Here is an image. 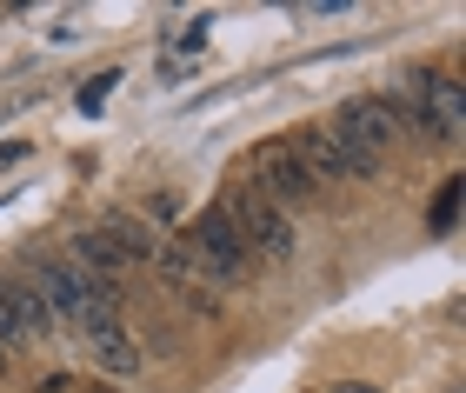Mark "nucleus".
Returning a JSON list of instances; mask_svg holds the SVG:
<instances>
[{
  "label": "nucleus",
  "mask_w": 466,
  "mask_h": 393,
  "mask_svg": "<svg viewBox=\"0 0 466 393\" xmlns=\"http://www.w3.org/2000/svg\"><path fill=\"white\" fill-rule=\"evenodd\" d=\"M393 107L400 120H407V134H427V140H460L466 127V87L453 74H440V67H407L393 80Z\"/></svg>",
  "instance_id": "nucleus-1"
},
{
  "label": "nucleus",
  "mask_w": 466,
  "mask_h": 393,
  "mask_svg": "<svg viewBox=\"0 0 466 393\" xmlns=\"http://www.w3.org/2000/svg\"><path fill=\"white\" fill-rule=\"evenodd\" d=\"M220 220L240 234V247H247L253 267H287L293 254H300V227H293V214L267 207L247 180H233V187L220 194Z\"/></svg>",
  "instance_id": "nucleus-2"
},
{
  "label": "nucleus",
  "mask_w": 466,
  "mask_h": 393,
  "mask_svg": "<svg viewBox=\"0 0 466 393\" xmlns=\"http://www.w3.org/2000/svg\"><path fill=\"white\" fill-rule=\"evenodd\" d=\"M27 280L40 287V300L54 307L60 327H87V320H100V314H120V294H114V287H94L67 254H54V260L34 254V260H27Z\"/></svg>",
  "instance_id": "nucleus-3"
},
{
  "label": "nucleus",
  "mask_w": 466,
  "mask_h": 393,
  "mask_svg": "<svg viewBox=\"0 0 466 393\" xmlns=\"http://www.w3.org/2000/svg\"><path fill=\"white\" fill-rule=\"evenodd\" d=\"M174 240H180V254L200 267V280L214 287V294H227V287L253 280V260H247L240 234H233V227L220 220V207H207V214L180 220V227H174Z\"/></svg>",
  "instance_id": "nucleus-4"
},
{
  "label": "nucleus",
  "mask_w": 466,
  "mask_h": 393,
  "mask_svg": "<svg viewBox=\"0 0 466 393\" xmlns=\"http://www.w3.org/2000/svg\"><path fill=\"white\" fill-rule=\"evenodd\" d=\"M287 154L313 174V187H347V180H373L380 174V160L360 154V147H347L333 127H293L287 134Z\"/></svg>",
  "instance_id": "nucleus-5"
},
{
  "label": "nucleus",
  "mask_w": 466,
  "mask_h": 393,
  "mask_svg": "<svg viewBox=\"0 0 466 393\" xmlns=\"http://www.w3.org/2000/svg\"><path fill=\"white\" fill-rule=\"evenodd\" d=\"M240 174L253 180V194H260L267 207H280V214H293V207H307L313 194V174L300 167V160L287 154V140H267V147H247V160H240Z\"/></svg>",
  "instance_id": "nucleus-6"
},
{
  "label": "nucleus",
  "mask_w": 466,
  "mask_h": 393,
  "mask_svg": "<svg viewBox=\"0 0 466 393\" xmlns=\"http://www.w3.org/2000/svg\"><path fill=\"white\" fill-rule=\"evenodd\" d=\"M327 127L340 134L347 147L373 154V160H387L393 140H407V120H400V107H393L387 94H347V100H340V114H333Z\"/></svg>",
  "instance_id": "nucleus-7"
},
{
  "label": "nucleus",
  "mask_w": 466,
  "mask_h": 393,
  "mask_svg": "<svg viewBox=\"0 0 466 393\" xmlns=\"http://www.w3.org/2000/svg\"><path fill=\"white\" fill-rule=\"evenodd\" d=\"M80 334H87V360H94V367H107V374H120V380L147 367L140 340L120 327V314H100V320H87V327H80Z\"/></svg>",
  "instance_id": "nucleus-8"
},
{
  "label": "nucleus",
  "mask_w": 466,
  "mask_h": 393,
  "mask_svg": "<svg viewBox=\"0 0 466 393\" xmlns=\"http://www.w3.org/2000/svg\"><path fill=\"white\" fill-rule=\"evenodd\" d=\"M67 260H74V267H80V274H87L94 287H114V294H120V274L134 267V260H127L107 234H100V227H80V234L67 240Z\"/></svg>",
  "instance_id": "nucleus-9"
},
{
  "label": "nucleus",
  "mask_w": 466,
  "mask_h": 393,
  "mask_svg": "<svg viewBox=\"0 0 466 393\" xmlns=\"http://www.w3.org/2000/svg\"><path fill=\"white\" fill-rule=\"evenodd\" d=\"M94 227H100V234H107V240L120 247V254L134 260V267H140V260H154V254H160V240H167V234H160V227L147 220V214H127V207H114V214H100Z\"/></svg>",
  "instance_id": "nucleus-10"
},
{
  "label": "nucleus",
  "mask_w": 466,
  "mask_h": 393,
  "mask_svg": "<svg viewBox=\"0 0 466 393\" xmlns=\"http://www.w3.org/2000/svg\"><path fill=\"white\" fill-rule=\"evenodd\" d=\"M7 307H14V327H20V347H27V340H47L54 334V307L47 300H40V287L34 280H7Z\"/></svg>",
  "instance_id": "nucleus-11"
},
{
  "label": "nucleus",
  "mask_w": 466,
  "mask_h": 393,
  "mask_svg": "<svg viewBox=\"0 0 466 393\" xmlns=\"http://www.w3.org/2000/svg\"><path fill=\"white\" fill-rule=\"evenodd\" d=\"M114 87H120V67H107V74H94L87 87H80V114H100L114 100Z\"/></svg>",
  "instance_id": "nucleus-12"
},
{
  "label": "nucleus",
  "mask_w": 466,
  "mask_h": 393,
  "mask_svg": "<svg viewBox=\"0 0 466 393\" xmlns=\"http://www.w3.org/2000/svg\"><path fill=\"white\" fill-rule=\"evenodd\" d=\"M460 187H466V180H447V187H440V200H433V227H440V234H447L453 214H460Z\"/></svg>",
  "instance_id": "nucleus-13"
},
{
  "label": "nucleus",
  "mask_w": 466,
  "mask_h": 393,
  "mask_svg": "<svg viewBox=\"0 0 466 393\" xmlns=\"http://www.w3.org/2000/svg\"><path fill=\"white\" fill-rule=\"evenodd\" d=\"M333 393H373V387H360V380H340V387H333Z\"/></svg>",
  "instance_id": "nucleus-14"
},
{
  "label": "nucleus",
  "mask_w": 466,
  "mask_h": 393,
  "mask_svg": "<svg viewBox=\"0 0 466 393\" xmlns=\"http://www.w3.org/2000/svg\"><path fill=\"white\" fill-rule=\"evenodd\" d=\"M7 360H14V354H7V347H0V374H7Z\"/></svg>",
  "instance_id": "nucleus-15"
}]
</instances>
